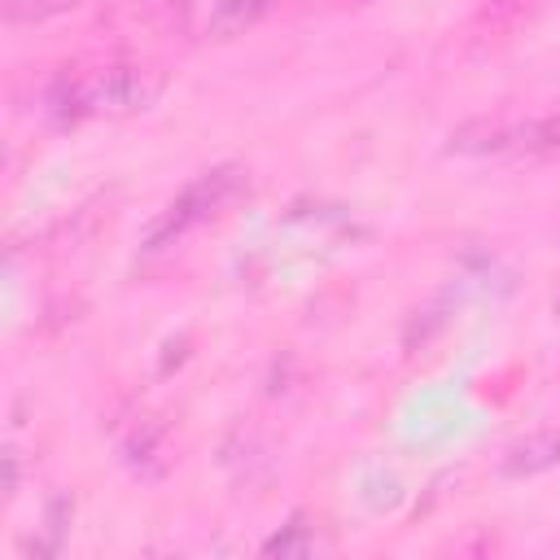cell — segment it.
Wrapping results in <instances>:
<instances>
[{
  "mask_svg": "<svg viewBox=\"0 0 560 560\" xmlns=\"http://www.w3.org/2000/svg\"><path fill=\"white\" fill-rule=\"evenodd\" d=\"M166 92V74L158 66H105L88 74H66L48 92V109L57 118H122L153 109Z\"/></svg>",
  "mask_w": 560,
  "mask_h": 560,
  "instance_id": "cell-1",
  "label": "cell"
},
{
  "mask_svg": "<svg viewBox=\"0 0 560 560\" xmlns=\"http://www.w3.org/2000/svg\"><path fill=\"white\" fill-rule=\"evenodd\" d=\"M245 188V166H214L206 175H197L144 232V245L149 249H162V245H175L184 232H192L197 223L214 219L236 192Z\"/></svg>",
  "mask_w": 560,
  "mask_h": 560,
  "instance_id": "cell-2",
  "label": "cell"
},
{
  "mask_svg": "<svg viewBox=\"0 0 560 560\" xmlns=\"http://www.w3.org/2000/svg\"><path fill=\"white\" fill-rule=\"evenodd\" d=\"M118 451H122V464L140 477V481H158L171 472L175 464V446H171V433L158 416H131L127 429L118 433Z\"/></svg>",
  "mask_w": 560,
  "mask_h": 560,
  "instance_id": "cell-3",
  "label": "cell"
},
{
  "mask_svg": "<svg viewBox=\"0 0 560 560\" xmlns=\"http://www.w3.org/2000/svg\"><path fill=\"white\" fill-rule=\"evenodd\" d=\"M512 144H516V127L499 114L468 118L446 136V153H459V158H486V153H503Z\"/></svg>",
  "mask_w": 560,
  "mask_h": 560,
  "instance_id": "cell-4",
  "label": "cell"
},
{
  "mask_svg": "<svg viewBox=\"0 0 560 560\" xmlns=\"http://www.w3.org/2000/svg\"><path fill=\"white\" fill-rule=\"evenodd\" d=\"M499 468H503V477H538V472L560 468V429H534V433L516 438L503 451Z\"/></svg>",
  "mask_w": 560,
  "mask_h": 560,
  "instance_id": "cell-5",
  "label": "cell"
},
{
  "mask_svg": "<svg viewBox=\"0 0 560 560\" xmlns=\"http://www.w3.org/2000/svg\"><path fill=\"white\" fill-rule=\"evenodd\" d=\"M271 0H214L210 4V22L206 31L214 39H232V35H245L262 13H267Z\"/></svg>",
  "mask_w": 560,
  "mask_h": 560,
  "instance_id": "cell-6",
  "label": "cell"
},
{
  "mask_svg": "<svg viewBox=\"0 0 560 560\" xmlns=\"http://www.w3.org/2000/svg\"><path fill=\"white\" fill-rule=\"evenodd\" d=\"M512 149H525V153H538V158H556L560 153V114H547L538 122H521Z\"/></svg>",
  "mask_w": 560,
  "mask_h": 560,
  "instance_id": "cell-7",
  "label": "cell"
},
{
  "mask_svg": "<svg viewBox=\"0 0 560 560\" xmlns=\"http://www.w3.org/2000/svg\"><path fill=\"white\" fill-rule=\"evenodd\" d=\"M315 547V534H311V525L302 521V516H293L280 534H271L267 542H262V556H280V560H289V556H306Z\"/></svg>",
  "mask_w": 560,
  "mask_h": 560,
  "instance_id": "cell-8",
  "label": "cell"
},
{
  "mask_svg": "<svg viewBox=\"0 0 560 560\" xmlns=\"http://www.w3.org/2000/svg\"><path fill=\"white\" fill-rule=\"evenodd\" d=\"M79 4L83 0H0V13H4V22H48Z\"/></svg>",
  "mask_w": 560,
  "mask_h": 560,
  "instance_id": "cell-9",
  "label": "cell"
},
{
  "mask_svg": "<svg viewBox=\"0 0 560 560\" xmlns=\"http://www.w3.org/2000/svg\"><path fill=\"white\" fill-rule=\"evenodd\" d=\"M442 319H446V315H442V306H429V311H416V319L407 324V337H402V346H407V350H416V346H424V341H429V332H433V328H442Z\"/></svg>",
  "mask_w": 560,
  "mask_h": 560,
  "instance_id": "cell-10",
  "label": "cell"
}]
</instances>
